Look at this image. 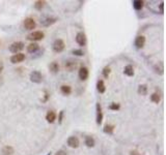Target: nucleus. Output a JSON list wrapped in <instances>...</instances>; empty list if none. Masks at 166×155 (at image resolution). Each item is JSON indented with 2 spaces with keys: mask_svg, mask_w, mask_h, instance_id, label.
Instances as JSON below:
<instances>
[{
  "mask_svg": "<svg viewBox=\"0 0 166 155\" xmlns=\"http://www.w3.org/2000/svg\"><path fill=\"white\" fill-rule=\"evenodd\" d=\"M65 45L63 43V39H55L54 43H53V46H52V49L55 53H61V52L65 50Z\"/></svg>",
  "mask_w": 166,
  "mask_h": 155,
  "instance_id": "1",
  "label": "nucleus"
},
{
  "mask_svg": "<svg viewBox=\"0 0 166 155\" xmlns=\"http://www.w3.org/2000/svg\"><path fill=\"white\" fill-rule=\"evenodd\" d=\"M30 81L36 83V84H41L43 82V75L38 71H33L30 73Z\"/></svg>",
  "mask_w": 166,
  "mask_h": 155,
  "instance_id": "2",
  "label": "nucleus"
},
{
  "mask_svg": "<svg viewBox=\"0 0 166 155\" xmlns=\"http://www.w3.org/2000/svg\"><path fill=\"white\" fill-rule=\"evenodd\" d=\"M23 49H24V44L22 41H16L9 46V51L14 53V55L20 53V51H22Z\"/></svg>",
  "mask_w": 166,
  "mask_h": 155,
  "instance_id": "3",
  "label": "nucleus"
},
{
  "mask_svg": "<svg viewBox=\"0 0 166 155\" xmlns=\"http://www.w3.org/2000/svg\"><path fill=\"white\" fill-rule=\"evenodd\" d=\"M44 36H45V34H44V32H42V31H33V32H31L29 35L27 36V38L29 41H42L44 38Z\"/></svg>",
  "mask_w": 166,
  "mask_h": 155,
  "instance_id": "4",
  "label": "nucleus"
},
{
  "mask_svg": "<svg viewBox=\"0 0 166 155\" xmlns=\"http://www.w3.org/2000/svg\"><path fill=\"white\" fill-rule=\"evenodd\" d=\"M23 24H24V28L26 30H33L36 26V21H34V19H32V18H26V19L24 20V23H23Z\"/></svg>",
  "mask_w": 166,
  "mask_h": 155,
  "instance_id": "5",
  "label": "nucleus"
},
{
  "mask_svg": "<svg viewBox=\"0 0 166 155\" xmlns=\"http://www.w3.org/2000/svg\"><path fill=\"white\" fill-rule=\"evenodd\" d=\"M65 67L68 71H75V69L78 67V61H76V60H71V59L68 60V61H65Z\"/></svg>",
  "mask_w": 166,
  "mask_h": 155,
  "instance_id": "6",
  "label": "nucleus"
},
{
  "mask_svg": "<svg viewBox=\"0 0 166 155\" xmlns=\"http://www.w3.org/2000/svg\"><path fill=\"white\" fill-rule=\"evenodd\" d=\"M95 111H97V117H95L97 124L100 125L103 121V112H102V106L100 102H97V104H95Z\"/></svg>",
  "mask_w": 166,
  "mask_h": 155,
  "instance_id": "7",
  "label": "nucleus"
},
{
  "mask_svg": "<svg viewBox=\"0 0 166 155\" xmlns=\"http://www.w3.org/2000/svg\"><path fill=\"white\" fill-rule=\"evenodd\" d=\"M86 36H85V34L83 32H78L76 35V43L79 46L81 47H84L85 45H86Z\"/></svg>",
  "mask_w": 166,
  "mask_h": 155,
  "instance_id": "8",
  "label": "nucleus"
},
{
  "mask_svg": "<svg viewBox=\"0 0 166 155\" xmlns=\"http://www.w3.org/2000/svg\"><path fill=\"white\" fill-rule=\"evenodd\" d=\"M57 21V18L55 17H48V18H45L44 20H42L41 24L43 25L44 27H49L51 25H53L54 23H56Z\"/></svg>",
  "mask_w": 166,
  "mask_h": 155,
  "instance_id": "9",
  "label": "nucleus"
},
{
  "mask_svg": "<svg viewBox=\"0 0 166 155\" xmlns=\"http://www.w3.org/2000/svg\"><path fill=\"white\" fill-rule=\"evenodd\" d=\"M25 59V55L23 53H18V54H15L13 55L11 57V62L16 64V63H20L22 62L23 60Z\"/></svg>",
  "mask_w": 166,
  "mask_h": 155,
  "instance_id": "10",
  "label": "nucleus"
},
{
  "mask_svg": "<svg viewBox=\"0 0 166 155\" xmlns=\"http://www.w3.org/2000/svg\"><path fill=\"white\" fill-rule=\"evenodd\" d=\"M68 145L71 148H78L80 145L79 139L77 136H70L68 139Z\"/></svg>",
  "mask_w": 166,
  "mask_h": 155,
  "instance_id": "11",
  "label": "nucleus"
},
{
  "mask_svg": "<svg viewBox=\"0 0 166 155\" xmlns=\"http://www.w3.org/2000/svg\"><path fill=\"white\" fill-rule=\"evenodd\" d=\"M79 78L80 80H82V81H85V80L88 78V75H89V73H88V68L85 67V66H82V67L79 68Z\"/></svg>",
  "mask_w": 166,
  "mask_h": 155,
  "instance_id": "12",
  "label": "nucleus"
},
{
  "mask_svg": "<svg viewBox=\"0 0 166 155\" xmlns=\"http://www.w3.org/2000/svg\"><path fill=\"white\" fill-rule=\"evenodd\" d=\"M145 45V37L143 35H138L135 39V46L137 49H142Z\"/></svg>",
  "mask_w": 166,
  "mask_h": 155,
  "instance_id": "13",
  "label": "nucleus"
},
{
  "mask_svg": "<svg viewBox=\"0 0 166 155\" xmlns=\"http://www.w3.org/2000/svg\"><path fill=\"white\" fill-rule=\"evenodd\" d=\"M38 49H40V46L36 43H31L27 46V52L30 54H34L36 52L38 51Z\"/></svg>",
  "mask_w": 166,
  "mask_h": 155,
  "instance_id": "14",
  "label": "nucleus"
},
{
  "mask_svg": "<svg viewBox=\"0 0 166 155\" xmlns=\"http://www.w3.org/2000/svg\"><path fill=\"white\" fill-rule=\"evenodd\" d=\"M49 71H51L52 74H57L58 71H59V65L56 61H53L49 64Z\"/></svg>",
  "mask_w": 166,
  "mask_h": 155,
  "instance_id": "15",
  "label": "nucleus"
},
{
  "mask_svg": "<svg viewBox=\"0 0 166 155\" xmlns=\"http://www.w3.org/2000/svg\"><path fill=\"white\" fill-rule=\"evenodd\" d=\"M46 120L48 121L49 123H53L56 120V114H55V112L53 111H49L47 113L46 115Z\"/></svg>",
  "mask_w": 166,
  "mask_h": 155,
  "instance_id": "16",
  "label": "nucleus"
},
{
  "mask_svg": "<svg viewBox=\"0 0 166 155\" xmlns=\"http://www.w3.org/2000/svg\"><path fill=\"white\" fill-rule=\"evenodd\" d=\"M95 142L93 136H87L86 138H85V145H86L87 147L93 148V147H95Z\"/></svg>",
  "mask_w": 166,
  "mask_h": 155,
  "instance_id": "17",
  "label": "nucleus"
},
{
  "mask_svg": "<svg viewBox=\"0 0 166 155\" xmlns=\"http://www.w3.org/2000/svg\"><path fill=\"white\" fill-rule=\"evenodd\" d=\"M143 4H144V2H143L142 0H134L133 1V7H134V9H136V11L142 9Z\"/></svg>",
  "mask_w": 166,
  "mask_h": 155,
  "instance_id": "18",
  "label": "nucleus"
},
{
  "mask_svg": "<svg viewBox=\"0 0 166 155\" xmlns=\"http://www.w3.org/2000/svg\"><path fill=\"white\" fill-rule=\"evenodd\" d=\"M124 74L128 77H133L134 76V68L132 65H127L124 68Z\"/></svg>",
  "mask_w": 166,
  "mask_h": 155,
  "instance_id": "19",
  "label": "nucleus"
},
{
  "mask_svg": "<svg viewBox=\"0 0 166 155\" xmlns=\"http://www.w3.org/2000/svg\"><path fill=\"white\" fill-rule=\"evenodd\" d=\"M97 89L100 93H104L106 91V87H105V84H104L103 80H99L98 83H97Z\"/></svg>",
  "mask_w": 166,
  "mask_h": 155,
  "instance_id": "20",
  "label": "nucleus"
},
{
  "mask_svg": "<svg viewBox=\"0 0 166 155\" xmlns=\"http://www.w3.org/2000/svg\"><path fill=\"white\" fill-rule=\"evenodd\" d=\"M1 155H14V149L11 146H5L1 151Z\"/></svg>",
  "mask_w": 166,
  "mask_h": 155,
  "instance_id": "21",
  "label": "nucleus"
},
{
  "mask_svg": "<svg viewBox=\"0 0 166 155\" xmlns=\"http://www.w3.org/2000/svg\"><path fill=\"white\" fill-rule=\"evenodd\" d=\"M60 91H61V93L65 94V95H70L72 93V88L70 87V86H68V85H63V86L60 87Z\"/></svg>",
  "mask_w": 166,
  "mask_h": 155,
  "instance_id": "22",
  "label": "nucleus"
},
{
  "mask_svg": "<svg viewBox=\"0 0 166 155\" xmlns=\"http://www.w3.org/2000/svg\"><path fill=\"white\" fill-rule=\"evenodd\" d=\"M103 131L105 133H108V134H112L113 131H114V125H112V124H106V125L104 126Z\"/></svg>",
  "mask_w": 166,
  "mask_h": 155,
  "instance_id": "23",
  "label": "nucleus"
},
{
  "mask_svg": "<svg viewBox=\"0 0 166 155\" xmlns=\"http://www.w3.org/2000/svg\"><path fill=\"white\" fill-rule=\"evenodd\" d=\"M46 4V1H42V0H38V1H36L34 2V8L38 9V11H42Z\"/></svg>",
  "mask_w": 166,
  "mask_h": 155,
  "instance_id": "24",
  "label": "nucleus"
},
{
  "mask_svg": "<svg viewBox=\"0 0 166 155\" xmlns=\"http://www.w3.org/2000/svg\"><path fill=\"white\" fill-rule=\"evenodd\" d=\"M138 93L140 95H147V85H139Z\"/></svg>",
  "mask_w": 166,
  "mask_h": 155,
  "instance_id": "25",
  "label": "nucleus"
},
{
  "mask_svg": "<svg viewBox=\"0 0 166 155\" xmlns=\"http://www.w3.org/2000/svg\"><path fill=\"white\" fill-rule=\"evenodd\" d=\"M151 100L155 103H159L161 100V96L159 95V93H157V92L153 93L152 95H151Z\"/></svg>",
  "mask_w": 166,
  "mask_h": 155,
  "instance_id": "26",
  "label": "nucleus"
},
{
  "mask_svg": "<svg viewBox=\"0 0 166 155\" xmlns=\"http://www.w3.org/2000/svg\"><path fill=\"white\" fill-rule=\"evenodd\" d=\"M110 73H111V69H110V67H109V66H105V67L103 68V76H104V78L108 79V77H109V75H110Z\"/></svg>",
  "mask_w": 166,
  "mask_h": 155,
  "instance_id": "27",
  "label": "nucleus"
},
{
  "mask_svg": "<svg viewBox=\"0 0 166 155\" xmlns=\"http://www.w3.org/2000/svg\"><path fill=\"white\" fill-rule=\"evenodd\" d=\"M120 108V103H116V102H112L110 106H109V109L111 110V111H118Z\"/></svg>",
  "mask_w": 166,
  "mask_h": 155,
  "instance_id": "28",
  "label": "nucleus"
},
{
  "mask_svg": "<svg viewBox=\"0 0 166 155\" xmlns=\"http://www.w3.org/2000/svg\"><path fill=\"white\" fill-rule=\"evenodd\" d=\"M72 54H74L75 56H83L84 55V53H83V51L82 50H80V49H75V50H73L72 51Z\"/></svg>",
  "mask_w": 166,
  "mask_h": 155,
  "instance_id": "29",
  "label": "nucleus"
},
{
  "mask_svg": "<svg viewBox=\"0 0 166 155\" xmlns=\"http://www.w3.org/2000/svg\"><path fill=\"white\" fill-rule=\"evenodd\" d=\"M63 111H60L59 116H58V123L59 124H61V122H63Z\"/></svg>",
  "mask_w": 166,
  "mask_h": 155,
  "instance_id": "30",
  "label": "nucleus"
},
{
  "mask_svg": "<svg viewBox=\"0 0 166 155\" xmlns=\"http://www.w3.org/2000/svg\"><path fill=\"white\" fill-rule=\"evenodd\" d=\"M48 98H49V93H48V91H45V98L43 99L44 102H46L48 100Z\"/></svg>",
  "mask_w": 166,
  "mask_h": 155,
  "instance_id": "31",
  "label": "nucleus"
},
{
  "mask_svg": "<svg viewBox=\"0 0 166 155\" xmlns=\"http://www.w3.org/2000/svg\"><path fill=\"white\" fill-rule=\"evenodd\" d=\"M159 8H160V11L161 13H164V3L161 2L160 5H159Z\"/></svg>",
  "mask_w": 166,
  "mask_h": 155,
  "instance_id": "32",
  "label": "nucleus"
},
{
  "mask_svg": "<svg viewBox=\"0 0 166 155\" xmlns=\"http://www.w3.org/2000/svg\"><path fill=\"white\" fill-rule=\"evenodd\" d=\"M55 155H65V151H63V150H60V151H58Z\"/></svg>",
  "mask_w": 166,
  "mask_h": 155,
  "instance_id": "33",
  "label": "nucleus"
},
{
  "mask_svg": "<svg viewBox=\"0 0 166 155\" xmlns=\"http://www.w3.org/2000/svg\"><path fill=\"white\" fill-rule=\"evenodd\" d=\"M130 155H137V152H136V151H132Z\"/></svg>",
  "mask_w": 166,
  "mask_h": 155,
  "instance_id": "34",
  "label": "nucleus"
},
{
  "mask_svg": "<svg viewBox=\"0 0 166 155\" xmlns=\"http://www.w3.org/2000/svg\"><path fill=\"white\" fill-rule=\"evenodd\" d=\"M2 69H3V67H2V66H0V73L2 71Z\"/></svg>",
  "mask_w": 166,
  "mask_h": 155,
  "instance_id": "35",
  "label": "nucleus"
},
{
  "mask_svg": "<svg viewBox=\"0 0 166 155\" xmlns=\"http://www.w3.org/2000/svg\"><path fill=\"white\" fill-rule=\"evenodd\" d=\"M47 155H51V152H50V153H48V154H47Z\"/></svg>",
  "mask_w": 166,
  "mask_h": 155,
  "instance_id": "36",
  "label": "nucleus"
}]
</instances>
